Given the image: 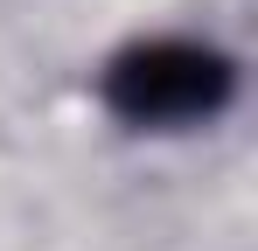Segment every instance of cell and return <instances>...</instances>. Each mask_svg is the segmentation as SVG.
Wrapping results in <instances>:
<instances>
[{
	"label": "cell",
	"instance_id": "6da1fadb",
	"mask_svg": "<svg viewBox=\"0 0 258 251\" xmlns=\"http://www.w3.org/2000/svg\"><path fill=\"white\" fill-rule=\"evenodd\" d=\"M230 91H237L230 56L210 49V42H181V35L133 42L126 56H112V70H105V105L126 126H140V133L203 126V119H216L230 105Z\"/></svg>",
	"mask_w": 258,
	"mask_h": 251
}]
</instances>
